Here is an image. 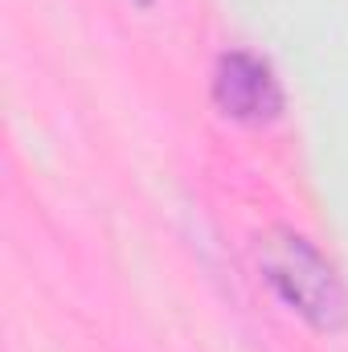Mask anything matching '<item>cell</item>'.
Masks as SVG:
<instances>
[{"label": "cell", "instance_id": "1", "mask_svg": "<svg viewBox=\"0 0 348 352\" xmlns=\"http://www.w3.org/2000/svg\"><path fill=\"white\" fill-rule=\"evenodd\" d=\"M259 266L266 283L283 295L287 307H295L312 328L340 332L348 324V291L336 270L324 263V254L291 234V230H266L259 238Z\"/></svg>", "mask_w": 348, "mask_h": 352}, {"label": "cell", "instance_id": "2", "mask_svg": "<svg viewBox=\"0 0 348 352\" xmlns=\"http://www.w3.org/2000/svg\"><path fill=\"white\" fill-rule=\"evenodd\" d=\"M213 98L238 123H266L283 107V94H279V82H274L270 66L259 62L254 54H242V50L238 54H226L217 62Z\"/></svg>", "mask_w": 348, "mask_h": 352}]
</instances>
